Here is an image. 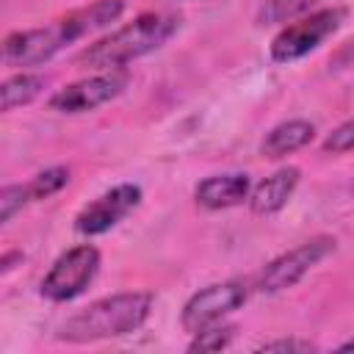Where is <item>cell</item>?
Wrapping results in <instances>:
<instances>
[{
	"label": "cell",
	"instance_id": "obj_4",
	"mask_svg": "<svg viewBox=\"0 0 354 354\" xmlns=\"http://www.w3.org/2000/svg\"><path fill=\"white\" fill-rule=\"evenodd\" d=\"M343 19H346V8L332 6V8H321V11H313L307 17H299L288 25H282V30L271 41V61L293 64V61L310 55L343 25Z\"/></svg>",
	"mask_w": 354,
	"mask_h": 354
},
{
	"label": "cell",
	"instance_id": "obj_20",
	"mask_svg": "<svg viewBox=\"0 0 354 354\" xmlns=\"http://www.w3.org/2000/svg\"><path fill=\"white\" fill-rule=\"evenodd\" d=\"M25 260V254L19 252V249H14V252H3V257H0V274L6 277L11 268H14V263H22Z\"/></svg>",
	"mask_w": 354,
	"mask_h": 354
},
{
	"label": "cell",
	"instance_id": "obj_19",
	"mask_svg": "<svg viewBox=\"0 0 354 354\" xmlns=\"http://www.w3.org/2000/svg\"><path fill=\"white\" fill-rule=\"evenodd\" d=\"M315 346L310 340H301V337H282V340H268L263 343L257 351H313Z\"/></svg>",
	"mask_w": 354,
	"mask_h": 354
},
{
	"label": "cell",
	"instance_id": "obj_1",
	"mask_svg": "<svg viewBox=\"0 0 354 354\" xmlns=\"http://www.w3.org/2000/svg\"><path fill=\"white\" fill-rule=\"evenodd\" d=\"M124 11V0H94L91 6L75 8L58 19H53L44 28H28L14 30L3 41V61L11 69L39 66L66 50L69 44L86 39L88 33H97L116 22Z\"/></svg>",
	"mask_w": 354,
	"mask_h": 354
},
{
	"label": "cell",
	"instance_id": "obj_10",
	"mask_svg": "<svg viewBox=\"0 0 354 354\" xmlns=\"http://www.w3.org/2000/svg\"><path fill=\"white\" fill-rule=\"evenodd\" d=\"M252 194V180L246 171H227L210 174L194 188V202L205 210H227L243 205Z\"/></svg>",
	"mask_w": 354,
	"mask_h": 354
},
{
	"label": "cell",
	"instance_id": "obj_2",
	"mask_svg": "<svg viewBox=\"0 0 354 354\" xmlns=\"http://www.w3.org/2000/svg\"><path fill=\"white\" fill-rule=\"evenodd\" d=\"M180 30V17L177 14H138L133 22L111 30L108 36L97 39L94 44L83 47L75 55V64L91 72H111V69H124L130 61L144 58L163 47L174 33Z\"/></svg>",
	"mask_w": 354,
	"mask_h": 354
},
{
	"label": "cell",
	"instance_id": "obj_7",
	"mask_svg": "<svg viewBox=\"0 0 354 354\" xmlns=\"http://www.w3.org/2000/svg\"><path fill=\"white\" fill-rule=\"evenodd\" d=\"M249 299V285L241 279H227V282H213L202 290H196L180 313V326L194 335L202 332L213 324H221L227 315L241 310Z\"/></svg>",
	"mask_w": 354,
	"mask_h": 354
},
{
	"label": "cell",
	"instance_id": "obj_12",
	"mask_svg": "<svg viewBox=\"0 0 354 354\" xmlns=\"http://www.w3.org/2000/svg\"><path fill=\"white\" fill-rule=\"evenodd\" d=\"M315 138V124L307 119H288L279 122L277 127H271L266 133V138L260 141V155L268 160H279L288 158L299 149H304L310 141Z\"/></svg>",
	"mask_w": 354,
	"mask_h": 354
},
{
	"label": "cell",
	"instance_id": "obj_11",
	"mask_svg": "<svg viewBox=\"0 0 354 354\" xmlns=\"http://www.w3.org/2000/svg\"><path fill=\"white\" fill-rule=\"evenodd\" d=\"M299 180H301V169L299 166H282V169H277L274 174H268L266 180H260L252 188V194L246 199L249 210L254 216H274V213H279L290 202V196L296 194Z\"/></svg>",
	"mask_w": 354,
	"mask_h": 354
},
{
	"label": "cell",
	"instance_id": "obj_9",
	"mask_svg": "<svg viewBox=\"0 0 354 354\" xmlns=\"http://www.w3.org/2000/svg\"><path fill=\"white\" fill-rule=\"evenodd\" d=\"M138 202H141V188L138 185H133V183L113 185L111 191H105L102 196H97L94 202H88L75 216V230L80 235H86V238L102 235V232L113 230Z\"/></svg>",
	"mask_w": 354,
	"mask_h": 354
},
{
	"label": "cell",
	"instance_id": "obj_5",
	"mask_svg": "<svg viewBox=\"0 0 354 354\" xmlns=\"http://www.w3.org/2000/svg\"><path fill=\"white\" fill-rule=\"evenodd\" d=\"M335 238L332 235H315L288 252H282L279 257H274L271 263H266L260 268V274L254 277V290L257 293H266V296H274V293H282L288 288H293L296 282H301L326 254L335 252Z\"/></svg>",
	"mask_w": 354,
	"mask_h": 354
},
{
	"label": "cell",
	"instance_id": "obj_14",
	"mask_svg": "<svg viewBox=\"0 0 354 354\" xmlns=\"http://www.w3.org/2000/svg\"><path fill=\"white\" fill-rule=\"evenodd\" d=\"M318 6L321 0H266L257 11V25H288L313 14Z\"/></svg>",
	"mask_w": 354,
	"mask_h": 354
},
{
	"label": "cell",
	"instance_id": "obj_18",
	"mask_svg": "<svg viewBox=\"0 0 354 354\" xmlns=\"http://www.w3.org/2000/svg\"><path fill=\"white\" fill-rule=\"evenodd\" d=\"M321 149H324L326 155L351 152V149H354V119H346L343 124H337V127L321 141Z\"/></svg>",
	"mask_w": 354,
	"mask_h": 354
},
{
	"label": "cell",
	"instance_id": "obj_8",
	"mask_svg": "<svg viewBox=\"0 0 354 354\" xmlns=\"http://www.w3.org/2000/svg\"><path fill=\"white\" fill-rule=\"evenodd\" d=\"M127 86V72L124 69H111V72H97V75H88L83 80H75L64 88H58L47 105L50 111L55 113H88V111H97L100 105L116 100Z\"/></svg>",
	"mask_w": 354,
	"mask_h": 354
},
{
	"label": "cell",
	"instance_id": "obj_6",
	"mask_svg": "<svg viewBox=\"0 0 354 354\" xmlns=\"http://www.w3.org/2000/svg\"><path fill=\"white\" fill-rule=\"evenodd\" d=\"M97 271H100V249L91 243H77L50 266V271L39 285V293L47 301H58V304L72 301L80 293H86Z\"/></svg>",
	"mask_w": 354,
	"mask_h": 354
},
{
	"label": "cell",
	"instance_id": "obj_3",
	"mask_svg": "<svg viewBox=\"0 0 354 354\" xmlns=\"http://www.w3.org/2000/svg\"><path fill=\"white\" fill-rule=\"evenodd\" d=\"M152 301L155 299L149 290H127L97 299L72 318H66L55 337L66 343H97L130 335L144 326L152 313Z\"/></svg>",
	"mask_w": 354,
	"mask_h": 354
},
{
	"label": "cell",
	"instance_id": "obj_15",
	"mask_svg": "<svg viewBox=\"0 0 354 354\" xmlns=\"http://www.w3.org/2000/svg\"><path fill=\"white\" fill-rule=\"evenodd\" d=\"M66 183H69V169L66 166H50L44 171L33 174L25 185H28L30 202H41V199H50L53 194H58Z\"/></svg>",
	"mask_w": 354,
	"mask_h": 354
},
{
	"label": "cell",
	"instance_id": "obj_16",
	"mask_svg": "<svg viewBox=\"0 0 354 354\" xmlns=\"http://www.w3.org/2000/svg\"><path fill=\"white\" fill-rule=\"evenodd\" d=\"M235 326L232 324H213V326H207V329H202V332H194L191 335V343L185 346L188 351H199V354H205V351H221V348H227L232 340H235Z\"/></svg>",
	"mask_w": 354,
	"mask_h": 354
},
{
	"label": "cell",
	"instance_id": "obj_17",
	"mask_svg": "<svg viewBox=\"0 0 354 354\" xmlns=\"http://www.w3.org/2000/svg\"><path fill=\"white\" fill-rule=\"evenodd\" d=\"M28 202H30L28 185H6L0 191V224H8Z\"/></svg>",
	"mask_w": 354,
	"mask_h": 354
},
{
	"label": "cell",
	"instance_id": "obj_21",
	"mask_svg": "<svg viewBox=\"0 0 354 354\" xmlns=\"http://www.w3.org/2000/svg\"><path fill=\"white\" fill-rule=\"evenodd\" d=\"M337 351H354V337H351V340H343V343L337 346Z\"/></svg>",
	"mask_w": 354,
	"mask_h": 354
},
{
	"label": "cell",
	"instance_id": "obj_13",
	"mask_svg": "<svg viewBox=\"0 0 354 354\" xmlns=\"http://www.w3.org/2000/svg\"><path fill=\"white\" fill-rule=\"evenodd\" d=\"M41 88H44V77L33 75V72H17V75L6 77L0 86V111L11 113L22 105H30L41 94Z\"/></svg>",
	"mask_w": 354,
	"mask_h": 354
}]
</instances>
